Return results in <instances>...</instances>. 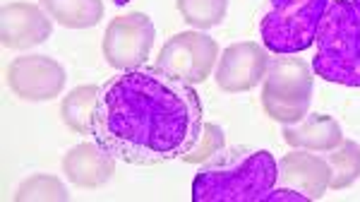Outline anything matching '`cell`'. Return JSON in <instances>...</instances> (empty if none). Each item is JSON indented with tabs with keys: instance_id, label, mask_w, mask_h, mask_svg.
<instances>
[{
	"instance_id": "obj_15",
	"label": "cell",
	"mask_w": 360,
	"mask_h": 202,
	"mask_svg": "<svg viewBox=\"0 0 360 202\" xmlns=\"http://www.w3.org/2000/svg\"><path fill=\"white\" fill-rule=\"evenodd\" d=\"M98 91L101 87L96 84H79L60 103L63 123L77 135H91V115H94Z\"/></svg>"
},
{
	"instance_id": "obj_9",
	"label": "cell",
	"mask_w": 360,
	"mask_h": 202,
	"mask_svg": "<svg viewBox=\"0 0 360 202\" xmlns=\"http://www.w3.org/2000/svg\"><path fill=\"white\" fill-rule=\"evenodd\" d=\"M266 68H269V58L262 46L255 42H240L229 46L221 53L214 77H217L219 89L238 94V91L255 89L262 82Z\"/></svg>"
},
{
	"instance_id": "obj_1",
	"label": "cell",
	"mask_w": 360,
	"mask_h": 202,
	"mask_svg": "<svg viewBox=\"0 0 360 202\" xmlns=\"http://www.w3.org/2000/svg\"><path fill=\"white\" fill-rule=\"evenodd\" d=\"M205 128V111L188 80L159 65L125 70L98 91L91 137L125 164L183 159Z\"/></svg>"
},
{
	"instance_id": "obj_18",
	"label": "cell",
	"mask_w": 360,
	"mask_h": 202,
	"mask_svg": "<svg viewBox=\"0 0 360 202\" xmlns=\"http://www.w3.org/2000/svg\"><path fill=\"white\" fill-rule=\"evenodd\" d=\"M17 202H65L70 200L68 188L63 186L60 178L51 176V173H37V176H29L27 181L20 183L15 193Z\"/></svg>"
},
{
	"instance_id": "obj_5",
	"label": "cell",
	"mask_w": 360,
	"mask_h": 202,
	"mask_svg": "<svg viewBox=\"0 0 360 202\" xmlns=\"http://www.w3.org/2000/svg\"><path fill=\"white\" fill-rule=\"evenodd\" d=\"M312 101V68L300 58H276L269 63L262 87L266 115L281 125L303 120Z\"/></svg>"
},
{
	"instance_id": "obj_4",
	"label": "cell",
	"mask_w": 360,
	"mask_h": 202,
	"mask_svg": "<svg viewBox=\"0 0 360 202\" xmlns=\"http://www.w3.org/2000/svg\"><path fill=\"white\" fill-rule=\"evenodd\" d=\"M332 0H271L259 34L264 49L276 56H293L310 49Z\"/></svg>"
},
{
	"instance_id": "obj_10",
	"label": "cell",
	"mask_w": 360,
	"mask_h": 202,
	"mask_svg": "<svg viewBox=\"0 0 360 202\" xmlns=\"http://www.w3.org/2000/svg\"><path fill=\"white\" fill-rule=\"evenodd\" d=\"M51 15L34 3H8L0 13V39L5 49L29 51L51 37Z\"/></svg>"
},
{
	"instance_id": "obj_11",
	"label": "cell",
	"mask_w": 360,
	"mask_h": 202,
	"mask_svg": "<svg viewBox=\"0 0 360 202\" xmlns=\"http://www.w3.org/2000/svg\"><path fill=\"white\" fill-rule=\"evenodd\" d=\"M329 181H332V171L327 159L310 154L307 149L288 152L278 161V186L300 193L305 200L324 198Z\"/></svg>"
},
{
	"instance_id": "obj_14",
	"label": "cell",
	"mask_w": 360,
	"mask_h": 202,
	"mask_svg": "<svg viewBox=\"0 0 360 202\" xmlns=\"http://www.w3.org/2000/svg\"><path fill=\"white\" fill-rule=\"evenodd\" d=\"M58 25L68 29H89L103 20L101 0H39Z\"/></svg>"
},
{
	"instance_id": "obj_17",
	"label": "cell",
	"mask_w": 360,
	"mask_h": 202,
	"mask_svg": "<svg viewBox=\"0 0 360 202\" xmlns=\"http://www.w3.org/2000/svg\"><path fill=\"white\" fill-rule=\"evenodd\" d=\"M178 13L197 29L219 27L229 13V0H176Z\"/></svg>"
},
{
	"instance_id": "obj_19",
	"label": "cell",
	"mask_w": 360,
	"mask_h": 202,
	"mask_svg": "<svg viewBox=\"0 0 360 202\" xmlns=\"http://www.w3.org/2000/svg\"><path fill=\"white\" fill-rule=\"evenodd\" d=\"M224 144H226L224 130L219 128L217 123H207L205 128H202L200 140H197L195 147L185 154L183 161H188V164H202V161H209L217 152H221Z\"/></svg>"
},
{
	"instance_id": "obj_2",
	"label": "cell",
	"mask_w": 360,
	"mask_h": 202,
	"mask_svg": "<svg viewBox=\"0 0 360 202\" xmlns=\"http://www.w3.org/2000/svg\"><path fill=\"white\" fill-rule=\"evenodd\" d=\"M278 186V161L266 149L229 147L197 171L195 202H262Z\"/></svg>"
},
{
	"instance_id": "obj_3",
	"label": "cell",
	"mask_w": 360,
	"mask_h": 202,
	"mask_svg": "<svg viewBox=\"0 0 360 202\" xmlns=\"http://www.w3.org/2000/svg\"><path fill=\"white\" fill-rule=\"evenodd\" d=\"M312 72L344 87H360V15L351 0H332L317 32Z\"/></svg>"
},
{
	"instance_id": "obj_6",
	"label": "cell",
	"mask_w": 360,
	"mask_h": 202,
	"mask_svg": "<svg viewBox=\"0 0 360 202\" xmlns=\"http://www.w3.org/2000/svg\"><path fill=\"white\" fill-rule=\"evenodd\" d=\"M156 29L144 13H130L111 20L103 34V58L115 70H137L144 68L154 46Z\"/></svg>"
},
{
	"instance_id": "obj_8",
	"label": "cell",
	"mask_w": 360,
	"mask_h": 202,
	"mask_svg": "<svg viewBox=\"0 0 360 202\" xmlns=\"http://www.w3.org/2000/svg\"><path fill=\"white\" fill-rule=\"evenodd\" d=\"M8 87L25 101H51L65 89V70L49 56L15 58L5 70Z\"/></svg>"
},
{
	"instance_id": "obj_12",
	"label": "cell",
	"mask_w": 360,
	"mask_h": 202,
	"mask_svg": "<svg viewBox=\"0 0 360 202\" xmlns=\"http://www.w3.org/2000/svg\"><path fill=\"white\" fill-rule=\"evenodd\" d=\"M63 173L77 188H101L115 173V157L94 142H79L63 157Z\"/></svg>"
},
{
	"instance_id": "obj_7",
	"label": "cell",
	"mask_w": 360,
	"mask_h": 202,
	"mask_svg": "<svg viewBox=\"0 0 360 202\" xmlns=\"http://www.w3.org/2000/svg\"><path fill=\"white\" fill-rule=\"evenodd\" d=\"M219 63V46L202 32H180L161 46L156 65L188 80L190 84L205 82Z\"/></svg>"
},
{
	"instance_id": "obj_13",
	"label": "cell",
	"mask_w": 360,
	"mask_h": 202,
	"mask_svg": "<svg viewBox=\"0 0 360 202\" xmlns=\"http://www.w3.org/2000/svg\"><path fill=\"white\" fill-rule=\"evenodd\" d=\"M283 140L293 149L307 152H332L344 142L341 125L327 113H310L293 125H283Z\"/></svg>"
},
{
	"instance_id": "obj_20",
	"label": "cell",
	"mask_w": 360,
	"mask_h": 202,
	"mask_svg": "<svg viewBox=\"0 0 360 202\" xmlns=\"http://www.w3.org/2000/svg\"><path fill=\"white\" fill-rule=\"evenodd\" d=\"M353 5H356V10H358V15H360V0H351Z\"/></svg>"
},
{
	"instance_id": "obj_16",
	"label": "cell",
	"mask_w": 360,
	"mask_h": 202,
	"mask_svg": "<svg viewBox=\"0 0 360 202\" xmlns=\"http://www.w3.org/2000/svg\"><path fill=\"white\" fill-rule=\"evenodd\" d=\"M327 164L329 171H332L329 188L332 190L351 188L360 178V144L353 140H344L339 147L329 152Z\"/></svg>"
}]
</instances>
